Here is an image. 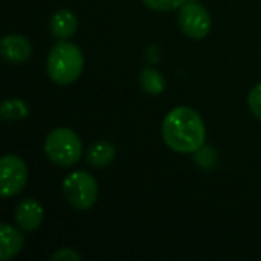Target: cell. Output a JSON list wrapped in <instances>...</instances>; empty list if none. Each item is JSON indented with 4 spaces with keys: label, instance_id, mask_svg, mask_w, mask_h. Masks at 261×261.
<instances>
[{
    "label": "cell",
    "instance_id": "5bb4252c",
    "mask_svg": "<svg viewBox=\"0 0 261 261\" xmlns=\"http://www.w3.org/2000/svg\"><path fill=\"white\" fill-rule=\"evenodd\" d=\"M194 161L196 164L203 168V170H211L214 168L216 165V161H217V154L214 151L213 147H202L199 148L196 153H194Z\"/></svg>",
    "mask_w": 261,
    "mask_h": 261
},
{
    "label": "cell",
    "instance_id": "52a82bcc",
    "mask_svg": "<svg viewBox=\"0 0 261 261\" xmlns=\"http://www.w3.org/2000/svg\"><path fill=\"white\" fill-rule=\"evenodd\" d=\"M43 219H44L43 206L34 199H24L15 208V222L20 226V229L26 232L37 231L41 226Z\"/></svg>",
    "mask_w": 261,
    "mask_h": 261
},
{
    "label": "cell",
    "instance_id": "2e32d148",
    "mask_svg": "<svg viewBox=\"0 0 261 261\" xmlns=\"http://www.w3.org/2000/svg\"><path fill=\"white\" fill-rule=\"evenodd\" d=\"M248 104H249L251 112H252L258 119H261V84H257V86L249 92Z\"/></svg>",
    "mask_w": 261,
    "mask_h": 261
},
{
    "label": "cell",
    "instance_id": "3957f363",
    "mask_svg": "<svg viewBox=\"0 0 261 261\" xmlns=\"http://www.w3.org/2000/svg\"><path fill=\"white\" fill-rule=\"evenodd\" d=\"M44 151L55 165L72 167L83 156V142L73 130L58 127L47 135L44 141Z\"/></svg>",
    "mask_w": 261,
    "mask_h": 261
},
{
    "label": "cell",
    "instance_id": "8992f818",
    "mask_svg": "<svg viewBox=\"0 0 261 261\" xmlns=\"http://www.w3.org/2000/svg\"><path fill=\"white\" fill-rule=\"evenodd\" d=\"M179 9V24L185 35L200 40L210 34L211 15L202 5L196 2H185Z\"/></svg>",
    "mask_w": 261,
    "mask_h": 261
},
{
    "label": "cell",
    "instance_id": "4fadbf2b",
    "mask_svg": "<svg viewBox=\"0 0 261 261\" xmlns=\"http://www.w3.org/2000/svg\"><path fill=\"white\" fill-rule=\"evenodd\" d=\"M0 115L5 121H18L28 116V106L21 99H5L0 107Z\"/></svg>",
    "mask_w": 261,
    "mask_h": 261
},
{
    "label": "cell",
    "instance_id": "277c9868",
    "mask_svg": "<svg viewBox=\"0 0 261 261\" xmlns=\"http://www.w3.org/2000/svg\"><path fill=\"white\" fill-rule=\"evenodd\" d=\"M63 196L67 203L80 211L90 210L98 200V182L86 171H73L63 182Z\"/></svg>",
    "mask_w": 261,
    "mask_h": 261
},
{
    "label": "cell",
    "instance_id": "5b68a950",
    "mask_svg": "<svg viewBox=\"0 0 261 261\" xmlns=\"http://www.w3.org/2000/svg\"><path fill=\"white\" fill-rule=\"evenodd\" d=\"M28 168L21 158L5 154L0 159V194L3 199L17 196L26 185Z\"/></svg>",
    "mask_w": 261,
    "mask_h": 261
},
{
    "label": "cell",
    "instance_id": "8fae6325",
    "mask_svg": "<svg viewBox=\"0 0 261 261\" xmlns=\"http://www.w3.org/2000/svg\"><path fill=\"white\" fill-rule=\"evenodd\" d=\"M115 156H116V148L109 141H98L87 150V162L96 168H104L110 165Z\"/></svg>",
    "mask_w": 261,
    "mask_h": 261
},
{
    "label": "cell",
    "instance_id": "6da1fadb",
    "mask_svg": "<svg viewBox=\"0 0 261 261\" xmlns=\"http://www.w3.org/2000/svg\"><path fill=\"white\" fill-rule=\"evenodd\" d=\"M162 136L165 144L176 153L191 154L205 144V124L191 107H176L164 119Z\"/></svg>",
    "mask_w": 261,
    "mask_h": 261
},
{
    "label": "cell",
    "instance_id": "9c48e42d",
    "mask_svg": "<svg viewBox=\"0 0 261 261\" xmlns=\"http://www.w3.org/2000/svg\"><path fill=\"white\" fill-rule=\"evenodd\" d=\"M0 260L8 261L14 258L24 245V237L20 231L8 223H2L0 226Z\"/></svg>",
    "mask_w": 261,
    "mask_h": 261
},
{
    "label": "cell",
    "instance_id": "7a4b0ae2",
    "mask_svg": "<svg viewBox=\"0 0 261 261\" xmlns=\"http://www.w3.org/2000/svg\"><path fill=\"white\" fill-rule=\"evenodd\" d=\"M84 67V57L78 46L70 41H58L49 52L46 70L49 78L60 84L67 86L76 81Z\"/></svg>",
    "mask_w": 261,
    "mask_h": 261
},
{
    "label": "cell",
    "instance_id": "30bf717a",
    "mask_svg": "<svg viewBox=\"0 0 261 261\" xmlns=\"http://www.w3.org/2000/svg\"><path fill=\"white\" fill-rule=\"evenodd\" d=\"M76 28H78V20H76L75 14L70 12L69 9L57 11L49 21L50 32L60 40H66V38L72 37L76 32Z\"/></svg>",
    "mask_w": 261,
    "mask_h": 261
},
{
    "label": "cell",
    "instance_id": "7c38bea8",
    "mask_svg": "<svg viewBox=\"0 0 261 261\" xmlns=\"http://www.w3.org/2000/svg\"><path fill=\"white\" fill-rule=\"evenodd\" d=\"M139 84L144 92L148 95H161L165 89V80L164 76L154 70V69H142L139 73Z\"/></svg>",
    "mask_w": 261,
    "mask_h": 261
},
{
    "label": "cell",
    "instance_id": "ba28073f",
    "mask_svg": "<svg viewBox=\"0 0 261 261\" xmlns=\"http://www.w3.org/2000/svg\"><path fill=\"white\" fill-rule=\"evenodd\" d=\"M0 49H2V57L12 64H20L24 63L26 60H29L31 54H32V46L29 43V40L23 35H17V34H11L3 37L2 43H0Z\"/></svg>",
    "mask_w": 261,
    "mask_h": 261
},
{
    "label": "cell",
    "instance_id": "e0dca14e",
    "mask_svg": "<svg viewBox=\"0 0 261 261\" xmlns=\"http://www.w3.org/2000/svg\"><path fill=\"white\" fill-rule=\"evenodd\" d=\"M52 261H80L81 257L78 252H75L73 249H69V248H63V249H58L57 252H54V255L50 257Z\"/></svg>",
    "mask_w": 261,
    "mask_h": 261
},
{
    "label": "cell",
    "instance_id": "9a60e30c",
    "mask_svg": "<svg viewBox=\"0 0 261 261\" xmlns=\"http://www.w3.org/2000/svg\"><path fill=\"white\" fill-rule=\"evenodd\" d=\"M145 6L154 11H171L180 8L187 0H142Z\"/></svg>",
    "mask_w": 261,
    "mask_h": 261
}]
</instances>
